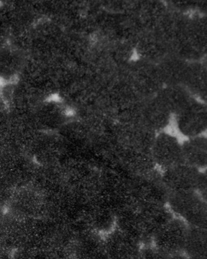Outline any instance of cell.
Segmentation results:
<instances>
[{
    "instance_id": "cell-1",
    "label": "cell",
    "mask_w": 207,
    "mask_h": 259,
    "mask_svg": "<svg viewBox=\"0 0 207 259\" xmlns=\"http://www.w3.org/2000/svg\"><path fill=\"white\" fill-rule=\"evenodd\" d=\"M167 205L174 216L189 227L206 228V200L196 192L170 194Z\"/></svg>"
},
{
    "instance_id": "cell-2",
    "label": "cell",
    "mask_w": 207,
    "mask_h": 259,
    "mask_svg": "<svg viewBox=\"0 0 207 259\" xmlns=\"http://www.w3.org/2000/svg\"><path fill=\"white\" fill-rule=\"evenodd\" d=\"M132 194L134 203L139 206L165 205L170 194L162 180L160 170L148 176L133 177Z\"/></svg>"
},
{
    "instance_id": "cell-3",
    "label": "cell",
    "mask_w": 207,
    "mask_h": 259,
    "mask_svg": "<svg viewBox=\"0 0 207 259\" xmlns=\"http://www.w3.org/2000/svg\"><path fill=\"white\" fill-rule=\"evenodd\" d=\"M71 114V108L58 96L42 102L32 113L36 126L42 132H58Z\"/></svg>"
},
{
    "instance_id": "cell-4",
    "label": "cell",
    "mask_w": 207,
    "mask_h": 259,
    "mask_svg": "<svg viewBox=\"0 0 207 259\" xmlns=\"http://www.w3.org/2000/svg\"><path fill=\"white\" fill-rule=\"evenodd\" d=\"M182 140L205 135L206 110L200 101H193L173 117L172 126Z\"/></svg>"
},
{
    "instance_id": "cell-5",
    "label": "cell",
    "mask_w": 207,
    "mask_h": 259,
    "mask_svg": "<svg viewBox=\"0 0 207 259\" xmlns=\"http://www.w3.org/2000/svg\"><path fill=\"white\" fill-rule=\"evenodd\" d=\"M182 140L170 130L157 134L151 154L159 170H166L183 162Z\"/></svg>"
},
{
    "instance_id": "cell-6",
    "label": "cell",
    "mask_w": 207,
    "mask_h": 259,
    "mask_svg": "<svg viewBox=\"0 0 207 259\" xmlns=\"http://www.w3.org/2000/svg\"><path fill=\"white\" fill-rule=\"evenodd\" d=\"M188 229L186 223L174 216L153 237L150 245L166 255L181 254L184 251Z\"/></svg>"
},
{
    "instance_id": "cell-7",
    "label": "cell",
    "mask_w": 207,
    "mask_h": 259,
    "mask_svg": "<svg viewBox=\"0 0 207 259\" xmlns=\"http://www.w3.org/2000/svg\"><path fill=\"white\" fill-rule=\"evenodd\" d=\"M160 171L164 185L169 194H173L195 191L197 181L202 171L182 162L175 166Z\"/></svg>"
},
{
    "instance_id": "cell-8",
    "label": "cell",
    "mask_w": 207,
    "mask_h": 259,
    "mask_svg": "<svg viewBox=\"0 0 207 259\" xmlns=\"http://www.w3.org/2000/svg\"><path fill=\"white\" fill-rule=\"evenodd\" d=\"M117 161L133 177L148 176L160 170L151 152L116 146Z\"/></svg>"
},
{
    "instance_id": "cell-9",
    "label": "cell",
    "mask_w": 207,
    "mask_h": 259,
    "mask_svg": "<svg viewBox=\"0 0 207 259\" xmlns=\"http://www.w3.org/2000/svg\"><path fill=\"white\" fill-rule=\"evenodd\" d=\"M138 207L144 245H150L153 237L174 218V215L167 204Z\"/></svg>"
},
{
    "instance_id": "cell-10",
    "label": "cell",
    "mask_w": 207,
    "mask_h": 259,
    "mask_svg": "<svg viewBox=\"0 0 207 259\" xmlns=\"http://www.w3.org/2000/svg\"><path fill=\"white\" fill-rule=\"evenodd\" d=\"M103 236L109 259H137L143 246L116 227Z\"/></svg>"
},
{
    "instance_id": "cell-11",
    "label": "cell",
    "mask_w": 207,
    "mask_h": 259,
    "mask_svg": "<svg viewBox=\"0 0 207 259\" xmlns=\"http://www.w3.org/2000/svg\"><path fill=\"white\" fill-rule=\"evenodd\" d=\"M82 210L84 219L95 233L104 236L115 227L116 213L97 197L82 202Z\"/></svg>"
},
{
    "instance_id": "cell-12",
    "label": "cell",
    "mask_w": 207,
    "mask_h": 259,
    "mask_svg": "<svg viewBox=\"0 0 207 259\" xmlns=\"http://www.w3.org/2000/svg\"><path fill=\"white\" fill-rule=\"evenodd\" d=\"M28 56L25 51L9 43L0 48V85L16 82Z\"/></svg>"
},
{
    "instance_id": "cell-13",
    "label": "cell",
    "mask_w": 207,
    "mask_h": 259,
    "mask_svg": "<svg viewBox=\"0 0 207 259\" xmlns=\"http://www.w3.org/2000/svg\"><path fill=\"white\" fill-rule=\"evenodd\" d=\"M183 162L197 169L206 170L207 142L206 135L182 140Z\"/></svg>"
},
{
    "instance_id": "cell-14",
    "label": "cell",
    "mask_w": 207,
    "mask_h": 259,
    "mask_svg": "<svg viewBox=\"0 0 207 259\" xmlns=\"http://www.w3.org/2000/svg\"><path fill=\"white\" fill-rule=\"evenodd\" d=\"M74 259H109L103 235L92 232L77 240Z\"/></svg>"
},
{
    "instance_id": "cell-15",
    "label": "cell",
    "mask_w": 207,
    "mask_h": 259,
    "mask_svg": "<svg viewBox=\"0 0 207 259\" xmlns=\"http://www.w3.org/2000/svg\"><path fill=\"white\" fill-rule=\"evenodd\" d=\"M115 227L144 245L143 236L139 218V207L136 204L117 213Z\"/></svg>"
},
{
    "instance_id": "cell-16",
    "label": "cell",
    "mask_w": 207,
    "mask_h": 259,
    "mask_svg": "<svg viewBox=\"0 0 207 259\" xmlns=\"http://www.w3.org/2000/svg\"><path fill=\"white\" fill-rule=\"evenodd\" d=\"M182 253L188 259L207 257L206 228L189 227Z\"/></svg>"
},
{
    "instance_id": "cell-17",
    "label": "cell",
    "mask_w": 207,
    "mask_h": 259,
    "mask_svg": "<svg viewBox=\"0 0 207 259\" xmlns=\"http://www.w3.org/2000/svg\"><path fill=\"white\" fill-rule=\"evenodd\" d=\"M167 256L151 245H143L137 259H167Z\"/></svg>"
},
{
    "instance_id": "cell-18",
    "label": "cell",
    "mask_w": 207,
    "mask_h": 259,
    "mask_svg": "<svg viewBox=\"0 0 207 259\" xmlns=\"http://www.w3.org/2000/svg\"><path fill=\"white\" fill-rule=\"evenodd\" d=\"M206 170L202 171L200 175L199 180L197 181L196 189L195 192L198 195L206 200L207 194V177Z\"/></svg>"
},
{
    "instance_id": "cell-19",
    "label": "cell",
    "mask_w": 207,
    "mask_h": 259,
    "mask_svg": "<svg viewBox=\"0 0 207 259\" xmlns=\"http://www.w3.org/2000/svg\"><path fill=\"white\" fill-rule=\"evenodd\" d=\"M167 259H188L186 256L183 254V253H181V254L172 255H168Z\"/></svg>"
},
{
    "instance_id": "cell-20",
    "label": "cell",
    "mask_w": 207,
    "mask_h": 259,
    "mask_svg": "<svg viewBox=\"0 0 207 259\" xmlns=\"http://www.w3.org/2000/svg\"><path fill=\"white\" fill-rule=\"evenodd\" d=\"M192 259H207V257H199V258H192Z\"/></svg>"
}]
</instances>
